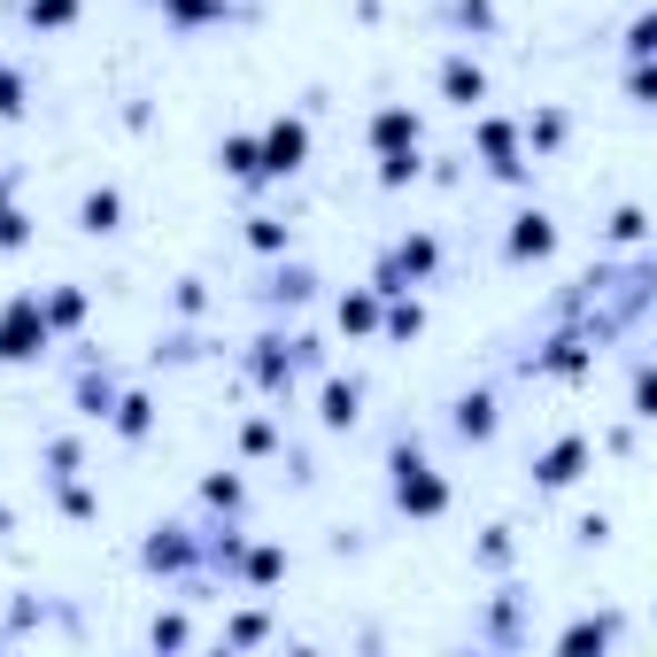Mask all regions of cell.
Masks as SVG:
<instances>
[{
	"label": "cell",
	"mask_w": 657,
	"mask_h": 657,
	"mask_svg": "<svg viewBox=\"0 0 657 657\" xmlns=\"http://www.w3.org/2000/svg\"><path fill=\"white\" fill-rule=\"evenodd\" d=\"M39 348H47V310L23 295V302L0 310V364H31Z\"/></svg>",
	"instance_id": "6da1fadb"
},
{
	"label": "cell",
	"mask_w": 657,
	"mask_h": 657,
	"mask_svg": "<svg viewBox=\"0 0 657 657\" xmlns=\"http://www.w3.org/2000/svg\"><path fill=\"white\" fill-rule=\"evenodd\" d=\"M302 156H310V132L287 117V125H271V132H263V148H256V170L287 178V170H302Z\"/></svg>",
	"instance_id": "7a4b0ae2"
},
{
	"label": "cell",
	"mask_w": 657,
	"mask_h": 657,
	"mask_svg": "<svg viewBox=\"0 0 657 657\" xmlns=\"http://www.w3.org/2000/svg\"><path fill=\"white\" fill-rule=\"evenodd\" d=\"M395 495H402V510H441L449 502V488L418 465V457H402V480H395Z\"/></svg>",
	"instance_id": "3957f363"
},
{
	"label": "cell",
	"mask_w": 657,
	"mask_h": 657,
	"mask_svg": "<svg viewBox=\"0 0 657 657\" xmlns=\"http://www.w3.org/2000/svg\"><path fill=\"white\" fill-rule=\"evenodd\" d=\"M371 140H379V156H410V148H418V117H410V109H379Z\"/></svg>",
	"instance_id": "277c9868"
},
{
	"label": "cell",
	"mask_w": 657,
	"mask_h": 657,
	"mask_svg": "<svg viewBox=\"0 0 657 657\" xmlns=\"http://www.w3.org/2000/svg\"><path fill=\"white\" fill-rule=\"evenodd\" d=\"M441 93H449V101H465V109H472V101H480V93H488V78H480V70H472V62H449V70H441Z\"/></svg>",
	"instance_id": "5b68a950"
},
{
	"label": "cell",
	"mask_w": 657,
	"mask_h": 657,
	"mask_svg": "<svg viewBox=\"0 0 657 657\" xmlns=\"http://www.w3.org/2000/svg\"><path fill=\"white\" fill-rule=\"evenodd\" d=\"M549 217H518V232H510V256H549Z\"/></svg>",
	"instance_id": "8992f818"
},
{
	"label": "cell",
	"mask_w": 657,
	"mask_h": 657,
	"mask_svg": "<svg viewBox=\"0 0 657 657\" xmlns=\"http://www.w3.org/2000/svg\"><path fill=\"white\" fill-rule=\"evenodd\" d=\"M580 457H588V449H580V441H557V449H549V457H541V480H549V488H565V480H573V472H580Z\"/></svg>",
	"instance_id": "52a82bcc"
},
{
	"label": "cell",
	"mask_w": 657,
	"mask_h": 657,
	"mask_svg": "<svg viewBox=\"0 0 657 657\" xmlns=\"http://www.w3.org/2000/svg\"><path fill=\"white\" fill-rule=\"evenodd\" d=\"M117 193H86V232H117Z\"/></svg>",
	"instance_id": "ba28073f"
},
{
	"label": "cell",
	"mask_w": 657,
	"mask_h": 657,
	"mask_svg": "<svg viewBox=\"0 0 657 657\" xmlns=\"http://www.w3.org/2000/svg\"><path fill=\"white\" fill-rule=\"evenodd\" d=\"M488 426H495V410L480 395H465V402H457V434H488Z\"/></svg>",
	"instance_id": "9c48e42d"
},
{
	"label": "cell",
	"mask_w": 657,
	"mask_h": 657,
	"mask_svg": "<svg viewBox=\"0 0 657 657\" xmlns=\"http://www.w3.org/2000/svg\"><path fill=\"white\" fill-rule=\"evenodd\" d=\"M371 318H379L371 295H348V302H340V326H348V332H371Z\"/></svg>",
	"instance_id": "30bf717a"
},
{
	"label": "cell",
	"mask_w": 657,
	"mask_h": 657,
	"mask_svg": "<svg viewBox=\"0 0 657 657\" xmlns=\"http://www.w3.org/2000/svg\"><path fill=\"white\" fill-rule=\"evenodd\" d=\"M225 170L232 178H256V140H225Z\"/></svg>",
	"instance_id": "8fae6325"
},
{
	"label": "cell",
	"mask_w": 657,
	"mask_h": 657,
	"mask_svg": "<svg viewBox=\"0 0 657 657\" xmlns=\"http://www.w3.org/2000/svg\"><path fill=\"white\" fill-rule=\"evenodd\" d=\"M356 418V387H326V426H348Z\"/></svg>",
	"instance_id": "7c38bea8"
},
{
	"label": "cell",
	"mask_w": 657,
	"mask_h": 657,
	"mask_svg": "<svg viewBox=\"0 0 657 657\" xmlns=\"http://www.w3.org/2000/svg\"><path fill=\"white\" fill-rule=\"evenodd\" d=\"M395 263H402V271H434V240H402Z\"/></svg>",
	"instance_id": "4fadbf2b"
},
{
	"label": "cell",
	"mask_w": 657,
	"mask_h": 657,
	"mask_svg": "<svg viewBox=\"0 0 657 657\" xmlns=\"http://www.w3.org/2000/svg\"><path fill=\"white\" fill-rule=\"evenodd\" d=\"M78 0H31V23H70Z\"/></svg>",
	"instance_id": "5bb4252c"
},
{
	"label": "cell",
	"mask_w": 657,
	"mask_h": 657,
	"mask_svg": "<svg viewBox=\"0 0 657 657\" xmlns=\"http://www.w3.org/2000/svg\"><path fill=\"white\" fill-rule=\"evenodd\" d=\"M16 109H23V78L0 62V117H16Z\"/></svg>",
	"instance_id": "9a60e30c"
},
{
	"label": "cell",
	"mask_w": 657,
	"mask_h": 657,
	"mask_svg": "<svg viewBox=\"0 0 657 657\" xmlns=\"http://www.w3.org/2000/svg\"><path fill=\"white\" fill-rule=\"evenodd\" d=\"M16 240H23V217L8 209V186H0V248H16Z\"/></svg>",
	"instance_id": "2e32d148"
}]
</instances>
